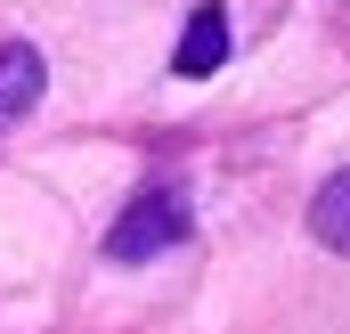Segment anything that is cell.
<instances>
[{
	"mask_svg": "<svg viewBox=\"0 0 350 334\" xmlns=\"http://www.w3.org/2000/svg\"><path fill=\"white\" fill-rule=\"evenodd\" d=\"M187 237V196L179 188H147L139 204H122V220L106 229V253L114 261H155Z\"/></svg>",
	"mask_w": 350,
	"mask_h": 334,
	"instance_id": "1",
	"label": "cell"
},
{
	"mask_svg": "<svg viewBox=\"0 0 350 334\" xmlns=\"http://www.w3.org/2000/svg\"><path fill=\"white\" fill-rule=\"evenodd\" d=\"M220 57H228V16L220 8H196L187 33H179V49H172V74L179 82H204V74H220Z\"/></svg>",
	"mask_w": 350,
	"mask_h": 334,
	"instance_id": "2",
	"label": "cell"
},
{
	"mask_svg": "<svg viewBox=\"0 0 350 334\" xmlns=\"http://www.w3.org/2000/svg\"><path fill=\"white\" fill-rule=\"evenodd\" d=\"M310 237L350 261V171H334V179L318 188V204H310Z\"/></svg>",
	"mask_w": 350,
	"mask_h": 334,
	"instance_id": "4",
	"label": "cell"
},
{
	"mask_svg": "<svg viewBox=\"0 0 350 334\" xmlns=\"http://www.w3.org/2000/svg\"><path fill=\"white\" fill-rule=\"evenodd\" d=\"M33 98H41V49L8 41V49H0V123L33 114Z\"/></svg>",
	"mask_w": 350,
	"mask_h": 334,
	"instance_id": "3",
	"label": "cell"
}]
</instances>
